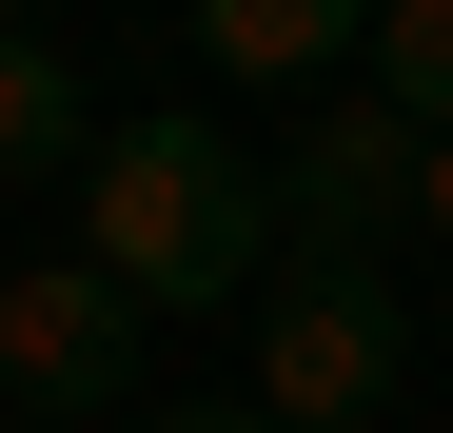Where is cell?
Segmentation results:
<instances>
[{
    "label": "cell",
    "instance_id": "obj_6",
    "mask_svg": "<svg viewBox=\"0 0 453 433\" xmlns=\"http://www.w3.org/2000/svg\"><path fill=\"white\" fill-rule=\"evenodd\" d=\"M80 158H99V118L59 80V40H0V178H80Z\"/></svg>",
    "mask_w": 453,
    "mask_h": 433
},
{
    "label": "cell",
    "instance_id": "obj_1",
    "mask_svg": "<svg viewBox=\"0 0 453 433\" xmlns=\"http://www.w3.org/2000/svg\"><path fill=\"white\" fill-rule=\"evenodd\" d=\"M257 237H276V178L217 118H99V158H80V256L99 276H138L158 315H197V296L257 276Z\"/></svg>",
    "mask_w": 453,
    "mask_h": 433
},
{
    "label": "cell",
    "instance_id": "obj_2",
    "mask_svg": "<svg viewBox=\"0 0 453 433\" xmlns=\"http://www.w3.org/2000/svg\"><path fill=\"white\" fill-rule=\"evenodd\" d=\"M395 375H414L395 276H374V256H296V296H276V335H257V394H276L296 433H374Z\"/></svg>",
    "mask_w": 453,
    "mask_h": 433
},
{
    "label": "cell",
    "instance_id": "obj_3",
    "mask_svg": "<svg viewBox=\"0 0 453 433\" xmlns=\"http://www.w3.org/2000/svg\"><path fill=\"white\" fill-rule=\"evenodd\" d=\"M414 178H434V118L374 99V80H335L316 138L276 158V237L296 256H374V237H414Z\"/></svg>",
    "mask_w": 453,
    "mask_h": 433
},
{
    "label": "cell",
    "instance_id": "obj_10",
    "mask_svg": "<svg viewBox=\"0 0 453 433\" xmlns=\"http://www.w3.org/2000/svg\"><path fill=\"white\" fill-rule=\"evenodd\" d=\"M0 20H20V0H0Z\"/></svg>",
    "mask_w": 453,
    "mask_h": 433
},
{
    "label": "cell",
    "instance_id": "obj_4",
    "mask_svg": "<svg viewBox=\"0 0 453 433\" xmlns=\"http://www.w3.org/2000/svg\"><path fill=\"white\" fill-rule=\"evenodd\" d=\"M138 335H158V296L99 276V256H20L0 276V375H20V414H119Z\"/></svg>",
    "mask_w": 453,
    "mask_h": 433
},
{
    "label": "cell",
    "instance_id": "obj_9",
    "mask_svg": "<svg viewBox=\"0 0 453 433\" xmlns=\"http://www.w3.org/2000/svg\"><path fill=\"white\" fill-rule=\"evenodd\" d=\"M414 237L453 256V118H434V178H414Z\"/></svg>",
    "mask_w": 453,
    "mask_h": 433
},
{
    "label": "cell",
    "instance_id": "obj_5",
    "mask_svg": "<svg viewBox=\"0 0 453 433\" xmlns=\"http://www.w3.org/2000/svg\"><path fill=\"white\" fill-rule=\"evenodd\" d=\"M374 40V0H197V59L217 80H335Z\"/></svg>",
    "mask_w": 453,
    "mask_h": 433
},
{
    "label": "cell",
    "instance_id": "obj_8",
    "mask_svg": "<svg viewBox=\"0 0 453 433\" xmlns=\"http://www.w3.org/2000/svg\"><path fill=\"white\" fill-rule=\"evenodd\" d=\"M158 433H296V414H276V394H178Z\"/></svg>",
    "mask_w": 453,
    "mask_h": 433
},
{
    "label": "cell",
    "instance_id": "obj_7",
    "mask_svg": "<svg viewBox=\"0 0 453 433\" xmlns=\"http://www.w3.org/2000/svg\"><path fill=\"white\" fill-rule=\"evenodd\" d=\"M355 80H374V99H414V118H453V0H374Z\"/></svg>",
    "mask_w": 453,
    "mask_h": 433
}]
</instances>
